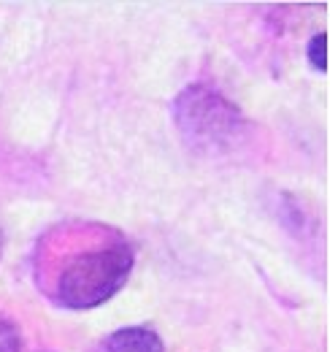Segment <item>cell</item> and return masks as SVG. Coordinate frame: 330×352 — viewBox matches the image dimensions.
Returning <instances> with one entry per match:
<instances>
[{
  "mask_svg": "<svg viewBox=\"0 0 330 352\" xmlns=\"http://www.w3.org/2000/svg\"><path fill=\"white\" fill-rule=\"evenodd\" d=\"M173 114L182 138L204 155H219L239 146L247 133V120L241 111L208 87L184 89L176 98Z\"/></svg>",
  "mask_w": 330,
  "mask_h": 352,
  "instance_id": "1",
  "label": "cell"
},
{
  "mask_svg": "<svg viewBox=\"0 0 330 352\" xmlns=\"http://www.w3.org/2000/svg\"><path fill=\"white\" fill-rule=\"evenodd\" d=\"M325 46H328V38H325V33H320V36H314L311 38V44H309V63L317 68V71H325L328 68V52H325Z\"/></svg>",
  "mask_w": 330,
  "mask_h": 352,
  "instance_id": "5",
  "label": "cell"
},
{
  "mask_svg": "<svg viewBox=\"0 0 330 352\" xmlns=\"http://www.w3.org/2000/svg\"><path fill=\"white\" fill-rule=\"evenodd\" d=\"M109 352H163V342L149 328H122L109 336Z\"/></svg>",
  "mask_w": 330,
  "mask_h": 352,
  "instance_id": "3",
  "label": "cell"
},
{
  "mask_svg": "<svg viewBox=\"0 0 330 352\" xmlns=\"http://www.w3.org/2000/svg\"><path fill=\"white\" fill-rule=\"evenodd\" d=\"M130 268L133 250L122 241H114L103 250L82 252L74 261H68L60 274V301L71 309L98 307L122 287Z\"/></svg>",
  "mask_w": 330,
  "mask_h": 352,
  "instance_id": "2",
  "label": "cell"
},
{
  "mask_svg": "<svg viewBox=\"0 0 330 352\" xmlns=\"http://www.w3.org/2000/svg\"><path fill=\"white\" fill-rule=\"evenodd\" d=\"M22 350V342H19V331L16 325L0 314V352H19Z\"/></svg>",
  "mask_w": 330,
  "mask_h": 352,
  "instance_id": "4",
  "label": "cell"
}]
</instances>
